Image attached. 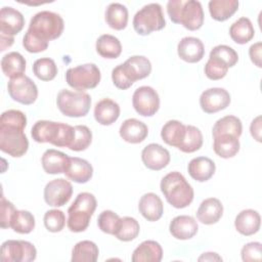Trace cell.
<instances>
[{
    "label": "cell",
    "mask_w": 262,
    "mask_h": 262,
    "mask_svg": "<svg viewBox=\"0 0 262 262\" xmlns=\"http://www.w3.org/2000/svg\"><path fill=\"white\" fill-rule=\"evenodd\" d=\"M29 148V140L24 129L0 125V149L13 157H23Z\"/></svg>",
    "instance_id": "cell-9"
},
{
    "label": "cell",
    "mask_w": 262,
    "mask_h": 262,
    "mask_svg": "<svg viewBox=\"0 0 262 262\" xmlns=\"http://www.w3.org/2000/svg\"><path fill=\"white\" fill-rule=\"evenodd\" d=\"M213 149L215 154L222 159L233 158L239 151V140L232 135H218L213 137Z\"/></svg>",
    "instance_id": "cell-29"
},
{
    "label": "cell",
    "mask_w": 262,
    "mask_h": 262,
    "mask_svg": "<svg viewBox=\"0 0 262 262\" xmlns=\"http://www.w3.org/2000/svg\"><path fill=\"white\" fill-rule=\"evenodd\" d=\"M101 79L100 70L94 63H84L70 68L66 73V81L77 91L95 88Z\"/></svg>",
    "instance_id": "cell-8"
},
{
    "label": "cell",
    "mask_w": 262,
    "mask_h": 262,
    "mask_svg": "<svg viewBox=\"0 0 262 262\" xmlns=\"http://www.w3.org/2000/svg\"><path fill=\"white\" fill-rule=\"evenodd\" d=\"M45 228L50 232H59L66 225L64 213L57 209L48 210L43 217Z\"/></svg>",
    "instance_id": "cell-44"
},
{
    "label": "cell",
    "mask_w": 262,
    "mask_h": 262,
    "mask_svg": "<svg viewBox=\"0 0 262 262\" xmlns=\"http://www.w3.org/2000/svg\"><path fill=\"white\" fill-rule=\"evenodd\" d=\"M95 49L101 57L115 59L122 53V44L117 37L110 34H103L96 40Z\"/></svg>",
    "instance_id": "cell-30"
},
{
    "label": "cell",
    "mask_w": 262,
    "mask_h": 262,
    "mask_svg": "<svg viewBox=\"0 0 262 262\" xmlns=\"http://www.w3.org/2000/svg\"><path fill=\"white\" fill-rule=\"evenodd\" d=\"M203 145V134L199 128L192 125H185V136L178 149L190 154L199 150Z\"/></svg>",
    "instance_id": "cell-40"
},
{
    "label": "cell",
    "mask_w": 262,
    "mask_h": 262,
    "mask_svg": "<svg viewBox=\"0 0 262 262\" xmlns=\"http://www.w3.org/2000/svg\"><path fill=\"white\" fill-rule=\"evenodd\" d=\"M140 231V226L138 221L133 217H123L120 218L118 226L114 235L122 242H131L135 239Z\"/></svg>",
    "instance_id": "cell-38"
},
{
    "label": "cell",
    "mask_w": 262,
    "mask_h": 262,
    "mask_svg": "<svg viewBox=\"0 0 262 262\" xmlns=\"http://www.w3.org/2000/svg\"><path fill=\"white\" fill-rule=\"evenodd\" d=\"M119 133L124 141L136 144L142 142L147 137L148 129L143 122L131 118L121 124Z\"/></svg>",
    "instance_id": "cell-21"
},
{
    "label": "cell",
    "mask_w": 262,
    "mask_h": 262,
    "mask_svg": "<svg viewBox=\"0 0 262 262\" xmlns=\"http://www.w3.org/2000/svg\"><path fill=\"white\" fill-rule=\"evenodd\" d=\"M120 218L121 217L117 213L111 210H104L99 214L97 218L98 228L104 233L114 235Z\"/></svg>",
    "instance_id": "cell-45"
},
{
    "label": "cell",
    "mask_w": 262,
    "mask_h": 262,
    "mask_svg": "<svg viewBox=\"0 0 262 262\" xmlns=\"http://www.w3.org/2000/svg\"><path fill=\"white\" fill-rule=\"evenodd\" d=\"M0 125L17 127L25 130L27 126V117L18 110H8L2 113L0 117Z\"/></svg>",
    "instance_id": "cell-47"
},
{
    "label": "cell",
    "mask_w": 262,
    "mask_h": 262,
    "mask_svg": "<svg viewBox=\"0 0 262 262\" xmlns=\"http://www.w3.org/2000/svg\"><path fill=\"white\" fill-rule=\"evenodd\" d=\"M57 66L52 58L42 57L33 63V73L41 81H51L57 75Z\"/></svg>",
    "instance_id": "cell-41"
},
{
    "label": "cell",
    "mask_w": 262,
    "mask_h": 262,
    "mask_svg": "<svg viewBox=\"0 0 262 262\" xmlns=\"http://www.w3.org/2000/svg\"><path fill=\"white\" fill-rule=\"evenodd\" d=\"M261 50H262V43L261 42H257L254 43L253 45H251V47L249 48V55L250 58L252 60V62L258 67L261 68L262 67V62H261Z\"/></svg>",
    "instance_id": "cell-51"
},
{
    "label": "cell",
    "mask_w": 262,
    "mask_h": 262,
    "mask_svg": "<svg viewBox=\"0 0 262 262\" xmlns=\"http://www.w3.org/2000/svg\"><path fill=\"white\" fill-rule=\"evenodd\" d=\"M64 175L76 183H86L93 176V168L91 164L81 158H70V164Z\"/></svg>",
    "instance_id": "cell-26"
},
{
    "label": "cell",
    "mask_w": 262,
    "mask_h": 262,
    "mask_svg": "<svg viewBox=\"0 0 262 262\" xmlns=\"http://www.w3.org/2000/svg\"><path fill=\"white\" fill-rule=\"evenodd\" d=\"M35 246L27 241H5L1 246V260L3 262H31L36 259Z\"/></svg>",
    "instance_id": "cell-10"
},
{
    "label": "cell",
    "mask_w": 262,
    "mask_h": 262,
    "mask_svg": "<svg viewBox=\"0 0 262 262\" xmlns=\"http://www.w3.org/2000/svg\"><path fill=\"white\" fill-rule=\"evenodd\" d=\"M104 18L110 28L117 31L124 30L128 24V9L121 3H111L105 9Z\"/></svg>",
    "instance_id": "cell-31"
},
{
    "label": "cell",
    "mask_w": 262,
    "mask_h": 262,
    "mask_svg": "<svg viewBox=\"0 0 262 262\" xmlns=\"http://www.w3.org/2000/svg\"><path fill=\"white\" fill-rule=\"evenodd\" d=\"M160 188L167 202L176 209L186 208L193 200V188L180 172L173 171L165 175Z\"/></svg>",
    "instance_id": "cell-1"
},
{
    "label": "cell",
    "mask_w": 262,
    "mask_h": 262,
    "mask_svg": "<svg viewBox=\"0 0 262 262\" xmlns=\"http://www.w3.org/2000/svg\"><path fill=\"white\" fill-rule=\"evenodd\" d=\"M199 230L196 220L188 215H179L174 217L169 225V231L173 237L181 241L193 237Z\"/></svg>",
    "instance_id": "cell-19"
},
{
    "label": "cell",
    "mask_w": 262,
    "mask_h": 262,
    "mask_svg": "<svg viewBox=\"0 0 262 262\" xmlns=\"http://www.w3.org/2000/svg\"><path fill=\"white\" fill-rule=\"evenodd\" d=\"M231 98L229 92L220 87L209 88L202 92L200 96V105L206 114H214L225 110L230 104Z\"/></svg>",
    "instance_id": "cell-14"
},
{
    "label": "cell",
    "mask_w": 262,
    "mask_h": 262,
    "mask_svg": "<svg viewBox=\"0 0 262 262\" xmlns=\"http://www.w3.org/2000/svg\"><path fill=\"white\" fill-rule=\"evenodd\" d=\"M0 209H1V220L0 224L2 228H9L10 227V222L11 218L15 212V208L13 204L9 201H7L4 195H1V201H0Z\"/></svg>",
    "instance_id": "cell-50"
},
{
    "label": "cell",
    "mask_w": 262,
    "mask_h": 262,
    "mask_svg": "<svg viewBox=\"0 0 262 262\" xmlns=\"http://www.w3.org/2000/svg\"><path fill=\"white\" fill-rule=\"evenodd\" d=\"M92 142V132L85 125L74 126V136L69 146L71 150L82 151L89 147Z\"/></svg>",
    "instance_id": "cell-42"
},
{
    "label": "cell",
    "mask_w": 262,
    "mask_h": 262,
    "mask_svg": "<svg viewBox=\"0 0 262 262\" xmlns=\"http://www.w3.org/2000/svg\"><path fill=\"white\" fill-rule=\"evenodd\" d=\"M190 177L199 182L208 181L216 171L215 163L207 157L193 158L187 166Z\"/></svg>",
    "instance_id": "cell-27"
},
{
    "label": "cell",
    "mask_w": 262,
    "mask_h": 262,
    "mask_svg": "<svg viewBox=\"0 0 262 262\" xmlns=\"http://www.w3.org/2000/svg\"><path fill=\"white\" fill-rule=\"evenodd\" d=\"M198 260L199 261H222V258L217 253L208 252V253L202 254V256H200Z\"/></svg>",
    "instance_id": "cell-53"
},
{
    "label": "cell",
    "mask_w": 262,
    "mask_h": 262,
    "mask_svg": "<svg viewBox=\"0 0 262 262\" xmlns=\"http://www.w3.org/2000/svg\"><path fill=\"white\" fill-rule=\"evenodd\" d=\"M185 136V125L177 120H170L162 127L161 137L165 143L177 147Z\"/></svg>",
    "instance_id": "cell-34"
},
{
    "label": "cell",
    "mask_w": 262,
    "mask_h": 262,
    "mask_svg": "<svg viewBox=\"0 0 262 262\" xmlns=\"http://www.w3.org/2000/svg\"><path fill=\"white\" fill-rule=\"evenodd\" d=\"M178 56L189 63H195L203 59L205 46L201 39L195 37H184L177 45Z\"/></svg>",
    "instance_id": "cell-18"
},
{
    "label": "cell",
    "mask_w": 262,
    "mask_h": 262,
    "mask_svg": "<svg viewBox=\"0 0 262 262\" xmlns=\"http://www.w3.org/2000/svg\"><path fill=\"white\" fill-rule=\"evenodd\" d=\"M139 213L150 222L158 221L164 213V205L160 196L154 192L144 193L138 203Z\"/></svg>",
    "instance_id": "cell-22"
},
{
    "label": "cell",
    "mask_w": 262,
    "mask_h": 262,
    "mask_svg": "<svg viewBox=\"0 0 262 262\" xmlns=\"http://www.w3.org/2000/svg\"><path fill=\"white\" fill-rule=\"evenodd\" d=\"M7 91L14 101L25 105L33 104L38 97L37 85L26 75L10 79L7 83Z\"/></svg>",
    "instance_id": "cell-11"
},
{
    "label": "cell",
    "mask_w": 262,
    "mask_h": 262,
    "mask_svg": "<svg viewBox=\"0 0 262 262\" xmlns=\"http://www.w3.org/2000/svg\"><path fill=\"white\" fill-rule=\"evenodd\" d=\"M119 66L123 75L131 85L138 80L148 77L151 72V63L149 59L143 55H133Z\"/></svg>",
    "instance_id": "cell-15"
},
{
    "label": "cell",
    "mask_w": 262,
    "mask_h": 262,
    "mask_svg": "<svg viewBox=\"0 0 262 262\" xmlns=\"http://www.w3.org/2000/svg\"><path fill=\"white\" fill-rule=\"evenodd\" d=\"M228 66L221 59L214 56H209L204 71L207 78L216 81L224 78L228 72Z\"/></svg>",
    "instance_id": "cell-43"
},
{
    "label": "cell",
    "mask_w": 262,
    "mask_h": 262,
    "mask_svg": "<svg viewBox=\"0 0 262 262\" xmlns=\"http://www.w3.org/2000/svg\"><path fill=\"white\" fill-rule=\"evenodd\" d=\"M223 215V205L216 198H209L204 200L198 211V220L206 225H212L217 223Z\"/></svg>",
    "instance_id": "cell-24"
},
{
    "label": "cell",
    "mask_w": 262,
    "mask_h": 262,
    "mask_svg": "<svg viewBox=\"0 0 262 262\" xmlns=\"http://www.w3.org/2000/svg\"><path fill=\"white\" fill-rule=\"evenodd\" d=\"M261 217L260 214L253 209L241 211L234 220V227L243 235L250 236L257 233L260 229Z\"/></svg>",
    "instance_id": "cell-23"
},
{
    "label": "cell",
    "mask_w": 262,
    "mask_h": 262,
    "mask_svg": "<svg viewBox=\"0 0 262 262\" xmlns=\"http://www.w3.org/2000/svg\"><path fill=\"white\" fill-rule=\"evenodd\" d=\"M132 24L135 32L141 36L161 31L166 26L162 6L159 3L144 5L135 13Z\"/></svg>",
    "instance_id": "cell-6"
},
{
    "label": "cell",
    "mask_w": 262,
    "mask_h": 262,
    "mask_svg": "<svg viewBox=\"0 0 262 262\" xmlns=\"http://www.w3.org/2000/svg\"><path fill=\"white\" fill-rule=\"evenodd\" d=\"M26 59L16 51L5 54L1 59V69L3 74L10 79L24 75L26 71Z\"/></svg>",
    "instance_id": "cell-32"
},
{
    "label": "cell",
    "mask_w": 262,
    "mask_h": 262,
    "mask_svg": "<svg viewBox=\"0 0 262 262\" xmlns=\"http://www.w3.org/2000/svg\"><path fill=\"white\" fill-rule=\"evenodd\" d=\"M99 250L95 243L91 241H81L72 250V262H95L98 258Z\"/></svg>",
    "instance_id": "cell-37"
},
{
    "label": "cell",
    "mask_w": 262,
    "mask_h": 262,
    "mask_svg": "<svg viewBox=\"0 0 262 262\" xmlns=\"http://www.w3.org/2000/svg\"><path fill=\"white\" fill-rule=\"evenodd\" d=\"M243 132V125L242 121L232 115L225 116L221 119H219L213 126L212 129V135L213 137L218 135H232L237 138L242 135Z\"/></svg>",
    "instance_id": "cell-36"
},
{
    "label": "cell",
    "mask_w": 262,
    "mask_h": 262,
    "mask_svg": "<svg viewBox=\"0 0 262 262\" xmlns=\"http://www.w3.org/2000/svg\"><path fill=\"white\" fill-rule=\"evenodd\" d=\"M255 30L252 21L246 17H239L229 28V36L237 44H246L254 38Z\"/></svg>",
    "instance_id": "cell-35"
},
{
    "label": "cell",
    "mask_w": 262,
    "mask_h": 262,
    "mask_svg": "<svg viewBox=\"0 0 262 262\" xmlns=\"http://www.w3.org/2000/svg\"><path fill=\"white\" fill-rule=\"evenodd\" d=\"M251 135L254 139H256L258 142L261 141V116L256 117L250 126Z\"/></svg>",
    "instance_id": "cell-52"
},
{
    "label": "cell",
    "mask_w": 262,
    "mask_h": 262,
    "mask_svg": "<svg viewBox=\"0 0 262 262\" xmlns=\"http://www.w3.org/2000/svg\"><path fill=\"white\" fill-rule=\"evenodd\" d=\"M63 29L64 23L58 13L43 10L36 13L31 18L28 32L38 39L49 43V41L59 38Z\"/></svg>",
    "instance_id": "cell-5"
},
{
    "label": "cell",
    "mask_w": 262,
    "mask_h": 262,
    "mask_svg": "<svg viewBox=\"0 0 262 262\" xmlns=\"http://www.w3.org/2000/svg\"><path fill=\"white\" fill-rule=\"evenodd\" d=\"M141 160L147 169L160 171L168 166L171 157L169 150L161 144L149 143L142 149Z\"/></svg>",
    "instance_id": "cell-16"
},
{
    "label": "cell",
    "mask_w": 262,
    "mask_h": 262,
    "mask_svg": "<svg viewBox=\"0 0 262 262\" xmlns=\"http://www.w3.org/2000/svg\"><path fill=\"white\" fill-rule=\"evenodd\" d=\"M242 259L245 262L261 261L262 259V245L259 242H251L246 244L242 251Z\"/></svg>",
    "instance_id": "cell-48"
},
{
    "label": "cell",
    "mask_w": 262,
    "mask_h": 262,
    "mask_svg": "<svg viewBox=\"0 0 262 262\" xmlns=\"http://www.w3.org/2000/svg\"><path fill=\"white\" fill-rule=\"evenodd\" d=\"M56 105L59 112L71 118L85 117L90 111L91 97L84 91H70L62 89L56 97Z\"/></svg>",
    "instance_id": "cell-7"
},
{
    "label": "cell",
    "mask_w": 262,
    "mask_h": 262,
    "mask_svg": "<svg viewBox=\"0 0 262 262\" xmlns=\"http://www.w3.org/2000/svg\"><path fill=\"white\" fill-rule=\"evenodd\" d=\"M162 258V246L156 241H144L133 251L131 260L133 262H160Z\"/></svg>",
    "instance_id": "cell-28"
},
{
    "label": "cell",
    "mask_w": 262,
    "mask_h": 262,
    "mask_svg": "<svg viewBox=\"0 0 262 262\" xmlns=\"http://www.w3.org/2000/svg\"><path fill=\"white\" fill-rule=\"evenodd\" d=\"M135 112L142 117H152L160 108V96L150 86L138 87L132 95Z\"/></svg>",
    "instance_id": "cell-12"
},
{
    "label": "cell",
    "mask_w": 262,
    "mask_h": 262,
    "mask_svg": "<svg viewBox=\"0 0 262 262\" xmlns=\"http://www.w3.org/2000/svg\"><path fill=\"white\" fill-rule=\"evenodd\" d=\"M31 135L36 142L69 148L74 136V127L69 124L40 120L33 125Z\"/></svg>",
    "instance_id": "cell-2"
},
{
    "label": "cell",
    "mask_w": 262,
    "mask_h": 262,
    "mask_svg": "<svg viewBox=\"0 0 262 262\" xmlns=\"http://www.w3.org/2000/svg\"><path fill=\"white\" fill-rule=\"evenodd\" d=\"M48 44L49 43H46L38 39L28 31L23 38V46L30 53H39V52L45 51L48 47Z\"/></svg>",
    "instance_id": "cell-49"
},
{
    "label": "cell",
    "mask_w": 262,
    "mask_h": 262,
    "mask_svg": "<svg viewBox=\"0 0 262 262\" xmlns=\"http://www.w3.org/2000/svg\"><path fill=\"white\" fill-rule=\"evenodd\" d=\"M73 185L69 180L57 178L49 181L44 187V200L51 207H62L72 198Z\"/></svg>",
    "instance_id": "cell-13"
},
{
    "label": "cell",
    "mask_w": 262,
    "mask_h": 262,
    "mask_svg": "<svg viewBox=\"0 0 262 262\" xmlns=\"http://www.w3.org/2000/svg\"><path fill=\"white\" fill-rule=\"evenodd\" d=\"M43 170L47 174H61L64 173L70 164V157L62 151L54 148L46 149L41 158Z\"/></svg>",
    "instance_id": "cell-20"
},
{
    "label": "cell",
    "mask_w": 262,
    "mask_h": 262,
    "mask_svg": "<svg viewBox=\"0 0 262 262\" xmlns=\"http://www.w3.org/2000/svg\"><path fill=\"white\" fill-rule=\"evenodd\" d=\"M0 38H1V51L6 50V48L10 47L14 42L13 37H8V36L0 34Z\"/></svg>",
    "instance_id": "cell-54"
},
{
    "label": "cell",
    "mask_w": 262,
    "mask_h": 262,
    "mask_svg": "<svg viewBox=\"0 0 262 262\" xmlns=\"http://www.w3.org/2000/svg\"><path fill=\"white\" fill-rule=\"evenodd\" d=\"M96 206L97 202L92 193L80 192L68 209V228L72 232L85 231L89 226Z\"/></svg>",
    "instance_id": "cell-4"
},
{
    "label": "cell",
    "mask_w": 262,
    "mask_h": 262,
    "mask_svg": "<svg viewBox=\"0 0 262 262\" xmlns=\"http://www.w3.org/2000/svg\"><path fill=\"white\" fill-rule=\"evenodd\" d=\"M25 26V17L17 9L4 6L0 10V34L13 37L18 34Z\"/></svg>",
    "instance_id": "cell-17"
},
{
    "label": "cell",
    "mask_w": 262,
    "mask_h": 262,
    "mask_svg": "<svg viewBox=\"0 0 262 262\" xmlns=\"http://www.w3.org/2000/svg\"><path fill=\"white\" fill-rule=\"evenodd\" d=\"M209 56H214L221 59L228 66V68L234 67L238 61L237 52L232 47L228 45H223V44L215 46L211 50Z\"/></svg>",
    "instance_id": "cell-46"
},
{
    "label": "cell",
    "mask_w": 262,
    "mask_h": 262,
    "mask_svg": "<svg viewBox=\"0 0 262 262\" xmlns=\"http://www.w3.org/2000/svg\"><path fill=\"white\" fill-rule=\"evenodd\" d=\"M120 117V105L111 98L99 100L94 106V119L103 126H110Z\"/></svg>",
    "instance_id": "cell-25"
},
{
    "label": "cell",
    "mask_w": 262,
    "mask_h": 262,
    "mask_svg": "<svg viewBox=\"0 0 262 262\" xmlns=\"http://www.w3.org/2000/svg\"><path fill=\"white\" fill-rule=\"evenodd\" d=\"M10 227L14 232L20 234H28L32 232L35 228V217L34 215L26 210H15L11 222Z\"/></svg>",
    "instance_id": "cell-39"
},
{
    "label": "cell",
    "mask_w": 262,
    "mask_h": 262,
    "mask_svg": "<svg viewBox=\"0 0 262 262\" xmlns=\"http://www.w3.org/2000/svg\"><path fill=\"white\" fill-rule=\"evenodd\" d=\"M237 0H211L208 4L209 12L213 19L225 21L231 17L238 9Z\"/></svg>",
    "instance_id": "cell-33"
},
{
    "label": "cell",
    "mask_w": 262,
    "mask_h": 262,
    "mask_svg": "<svg viewBox=\"0 0 262 262\" xmlns=\"http://www.w3.org/2000/svg\"><path fill=\"white\" fill-rule=\"evenodd\" d=\"M167 12L174 24H180L189 31H196L204 25V11L196 0H170L167 3Z\"/></svg>",
    "instance_id": "cell-3"
}]
</instances>
